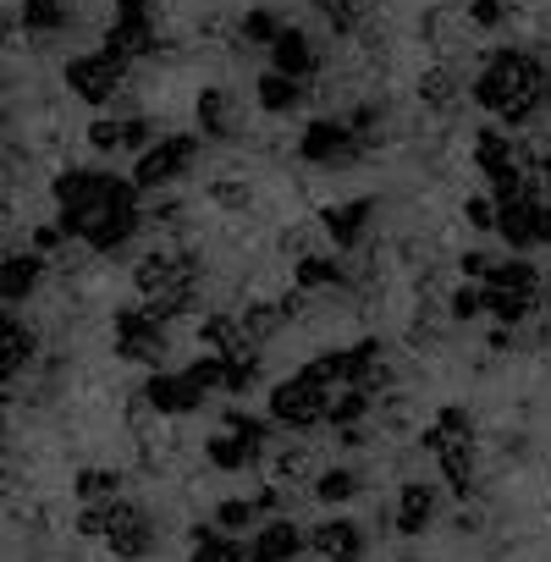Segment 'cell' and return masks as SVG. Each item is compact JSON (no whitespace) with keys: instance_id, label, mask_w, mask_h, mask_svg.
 Returning <instances> with one entry per match:
<instances>
[{"instance_id":"cell-15","label":"cell","mask_w":551,"mask_h":562,"mask_svg":"<svg viewBox=\"0 0 551 562\" xmlns=\"http://www.w3.org/2000/svg\"><path fill=\"white\" fill-rule=\"evenodd\" d=\"M535 310H540V293H518V288H502V281H485V315L496 326H529Z\"/></svg>"},{"instance_id":"cell-26","label":"cell","mask_w":551,"mask_h":562,"mask_svg":"<svg viewBox=\"0 0 551 562\" xmlns=\"http://www.w3.org/2000/svg\"><path fill=\"white\" fill-rule=\"evenodd\" d=\"M210 204L215 210H254V182L221 177V182H210Z\"/></svg>"},{"instance_id":"cell-14","label":"cell","mask_w":551,"mask_h":562,"mask_svg":"<svg viewBox=\"0 0 551 562\" xmlns=\"http://www.w3.org/2000/svg\"><path fill=\"white\" fill-rule=\"evenodd\" d=\"M463 89H474V83H463V72L447 67V61H436V67L419 72V105H425V111H452V105H463Z\"/></svg>"},{"instance_id":"cell-4","label":"cell","mask_w":551,"mask_h":562,"mask_svg":"<svg viewBox=\"0 0 551 562\" xmlns=\"http://www.w3.org/2000/svg\"><path fill=\"white\" fill-rule=\"evenodd\" d=\"M111 348L133 364H155L166 353V315L144 299V304H127L111 315Z\"/></svg>"},{"instance_id":"cell-20","label":"cell","mask_w":551,"mask_h":562,"mask_svg":"<svg viewBox=\"0 0 551 562\" xmlns=\"http://www.w3.org/2000/svg\"><path fill=\"white\" fill-rule=\"evenodd\" d=\"M310 12L337 34V40H348V34H364V7L359 0H310Z\"/></svg>"},{"instance_id":"cell-9","label":"cell","mask_w":551,"mask_h":562,"mask_svg":"<svg viewBox=\"0 0 551 562\" xmlns=\"http://www.w3.org/2000/svg\"><path fill=\"white\" fill-rule=\"evenodd\" d=\"M105 45H111L116 56H127V61H149V56H160L155 18H144V12H116L111 29H105Z\"/></svg>"},{"instance_id":"cell-2","label":"cell","mask_w":551,"mask_h":562,"mask_svg":"<svg viewBox=\"0 0 551 562\" xmlns=\"http://www.w3.org/2000/svg\"><path fill=\"white\" fill-rule=\"evenodd\" d=\"M199 138H204V133H166V138H155L144 155H133V182H138V193H166V188L188 182L193 166H199V155H204Z\"/></svg>"},{"instance_id":"cell-28","label":"cell","mask_w":551,"mask_h":562,"mask_svg":"<svg viewBox=\"0 0 551 562\" xmlns=\"http://www.w3.org/2000/svg\"><path fill=\"white\" fill-rule=\"evenodd\" d=\"M40 348V331L29 326V321H7V359H12V370H18V359H29Z\"/></svg>"},{"instance_id":"cell-31","label":"cell","mask_w":551,"mask_h":562,"mask_svg":"<svg viewBox=\"0 0 551 562\" xmlns=\"http://www.w3.org/2000/svg\"><path fill=\"white\" fill-rule=\"evenodd\" d=\"M188 375H193L199 386H221V381H226V359H221V353H204V359L188 364Z\"/></svg>"},{"instance_id":"cell-16","label":"cell","mask_w":551,"mask_h":562,"mask_svg":"<svg viewBox=\"0 0 551 562\" xmlns=\"http://www.w3.org/2000/svg\"><path fill=\"white\" fill-rule=\"evenodd\" d=\"M293 288H299V293L348 288V265H342L337 254H304V259H293Z\"/></svg>"},{"instance_id":"cell-12","label":"cell","mask_w":551,"mask_h":562,"mask_svg":"<svg viewBox=\"0 0 551 562\" xmlns=\"http://www.w3.org/2000/svg\"><path fill=\"white\" fill-rule=\"evenodd\" d=\"M45 288V254H7V270H0V293L7 304H29L34 293Z\"/></svg>"},{"instance_id":"cell-22","label":"cell","mask_w":551,"mask_h":562,"mask_svg":"<svg viewBox=\"0 0 551 562\" xmlns=\"http://www.w3.org/2000/svg\"><path fill=\"white\" fill-rule=\"evenodd\" d=\"M485 315V281H458V288L447 293V321L452 326H469Z\"/></svg>"},{"instance_id":"cell-23","label":"cell","mask_w":551,"mask_h":562,"mask_svg":"<svg viewBox=\"0 0 551 562\" xmlns=\"http://www.w3.org/2000/svg\"><path fill=\"white\" fill-rule=\"evenodd\" d=\"M469 29L474 34H502L513 23V0H469Z\"/></svg>"},{"instance_id":"cell-8","label":"cell","mask_w":551,"mask_h":562,"mask_svg":"<svg viewBox=\"0 0 551 562\" xmlns=\"http://www.w3.org/2000/svg\"><path fill=\"white\" fill-rule=\"evenodd\" d=\"M254 105H259L265 116H299V111L310 105V78H293V72H282V67H270V72H259V83H254Z\"/></svg>"},{"instance_id":"cell-6","label":"cell","mask_w":551,"mask_h":562,"mask_svg":"<svg viewBox=\"0 0 551 562\" xmlns=\"http://www.w3.org/2000/svg\"><path fill=\"white\" fill-rule=\"evenodd\" d=\"M193 127H199L210 144L243 138V100H237L232 89H199V100H193Z\"/></svg>"},{"instance_id":"cell-29","label":"cell","mask_w":551,"mask_h":562,"mask_svg":"<svg viewBox=\"0 0 551 562\" xmlns=\"http://www.w3.org/2000/svg\"><path fill=\"white\" fill-rule=\"evenodd\" d=\"M458 270H463V281H491V270H496V254H485V248H463Z\"/></svg>"},{"instance_id":"cell-1","label":"cell","mask_w":551,"mask_h":562,"mask_svg":"<svg viewBox=\"0 0 551 562\" xmlns=\"http://www.w3.org/2000/svg\"><path fill=\"white\" fill-rule=\"evenodd\" d=\"M127 72H133V61H127V56H116L111 45H100V50H89V56H67L61 83H67V94H72V100L111 111V105L122 100Z\"/></svg>"},{"instance_id":"cell-27","label":"cell","mask_w":551,"mask_h":562,"mask_svg":"<svg viewBox=\"0 0 551 562\" xmlns=\"http://www.w3.org/2000/svg\"><path fill=\"white\" fill-rule=\"evenodd\" d=\"M496 215H502L496 193H491V199H485V193H469V199H463V221H469L474 232H496Z\"/></svg>"},{"instance_id":"cell-30","label":"cell","mask_w":551,"mask_h":562,"mask_svg":"<svg viewBox=\"0 0 551 562\" xmlns=\"http://www.w3.org/2000/svg\"><path fill=\"white\" fill-rule=\"evenodd\" d=\"M315 232H321V226H288L276 248H282V254H293V259H304V254H315Z\"/></svg>"},{"instance_id":"cell-19","label":"cell","mask_w":551,"mask_h":562,"mask_svg":"<svg viewBox=\"0 0 551 562\" xmlns=\"http://www.w3.org/2000/svg\"><path fill=\"white\" fill-rule=\"evenodd\" d=\"M144 392H149V403H155V408H171V414H177V408H193L204 386H199L193 375H166V370H160V375H149V386H144Z\"/></svg>"},{"instance_id":"cell-18","label":"cell","mask_w":551,"mask_h":562,"mask_svg":"<svg viewBox=\"0 0 551 562\" xmlns=\"http://www.w3.org/2000/svg\"><path fill=\"white\" fill-rule=\"evenodd\" d=\"M288 34V18L276 12V7H248L243 18H237V40L243 45H259V50H270L276 40Z\"/></svg>"},{"instance_id":"cell-25","label":"cell","mask_w":551,"mask_h":562,"mask_svg":"<svg viewBox=\"0 0 551 562\" xmlns=\"http://www.w3.org/2000/svg\"><path fill=\"white\" fill-rule=\"evenodd\" d=\"M458 29H463V18H458V12H447V7H436V12H425V18H419V40H425L430 50H447V45L458 40Z\"/></svg>"},{"instance_id":"cell-10","label":"cell","mask_w":551,"mask_h":562,"mask_svg":"<svg viewBox=\"0 0 551 562\" xmlns=\"http://www.w3.org/2000/svg\"><path fill=\"white\" fill-rule=\"evenodd\" d=\"M474 166L491 177V188H496V182L524 177V155H518V144H513V133H507V127H485V133L474 138Z\"/></svg>"},{"instance_id":"cell-11","label":"cell","mask_w":551,"mask_h":562,"mask_svg":"<svg viewBox=\"0 0 551 562\" xmlns=\"http://www.w3.org/2000/svg\"><path fill=\"white\" fill-rule=\"evenodd\" d=\"M265 56H270V67H282V72H293V78H315V72L326 67L315 34H310V29H293V23H288V34L276 40Z\"/></svg>"},{"instance_id":"cell-21","label":"cell","mask_w":551,"mask_h":562,"mask_svg":"<svg viewBox=\"0 0 551 562\" xmlns=\"http://www.w3.org/2000/svg\"><path fill=\"white\" fill-rule=\"evenodd\" d=\"M18 18H23L29 34H61L72 23V7H67V0H23Z\"/></svg>"},{"instance_id":"cell-5","label":"cell","mask_w":551,"mask_h":562,"mask_svg":"<svg viewBox=\"0 0 551 562\" xmlns=\"http://www.w3.org/2000/svg\"><path fill=\"white\" fill-rule=\"evenodd\" d=\"M496 204H502L496 237H502L513 254H524V248H535V243H551V210L535 199V188H524V193H513V199H496Z\"/></svg>"},{"instance_id":"cell-3","label":"cell","mask_w":551,"mask_h":562,"mask_svg":"<svg viewBox=\"0 0 551 562\" xmlns=\"http://www.w3.org/2000/svg\"><path fill=\"white\" fill-rule=\"evenodd\" d=\"M364 138H359V127L348 122V116H315L304 133H299V155L315 166V171H348V166H359L364 160Z\"/></svg>"},{"instance_id":"cell-32","label":"cell","mask_w":551,"mask_h":562,"mask_svg":"<svg viewBox=\"0 0 551 562\" xmlns=\"http://www.w3.org/2000/svg\"><path fill=\"white\" fill-rule=\"evenodd\" d=\"M116 12H144V18H155V0H116Z\"/></svg>"},{"instance_id":"cell-13","label":"cell","mask_w":551,"mask_h":562,"mask_svg":"<svg viewBox=\"0 0 551 562\" xmlns=\"http://www.w3.org/2000/svg\"><path fill=\"white\" fill-rule=\"evenodd\" d=\"M321 370H310V375H299V381H288V386H276V414L282 419H315L321 408H326V397H321Z\"/></svg>"},{"instance_id":"cell-24","label":"cell","mask_w":551,"mask_h":562,"mask_svg":"<svg viewBox=\"0 0 551 562\" xmlns=\"http://www.w3.org/2000/svg\"><path fill=\"white\" fill-rule=\"evenodd\" d=\"M491 281H502V288H518V293H540V270L529 265V259H518V254H507V259H496V270H491Z\"/></svg>"},{"instance_id":"cell-17","label":"cell","mask_w":551,"mask_h":562,"mask_svg":"<svg viewBox=\"0 0 551 562\" xmlns=\"http://www.w3.org/2000/svg\"><path fill=\"white\" fill-rule=\"evenodd\" d=\"M83 138H89V149L105 155V160H111V155H133V116H122V111H100V116L89 122Z\"/></svg>"},{"instance_id":"cell-7","label":"cell","mask_w":551,"mask_h":562,"mask_svg":"<svg viewBox=\"0 0 551 562\" xmlns=\"http://www.w3.org/2000/svg\"><path fill=\"white\" fill-rule=\"evenodd\" d=\"M375 221V199H342L321 210V237H331V248H359L370 237Z\"/></svg>"},{"instance_id":"cell-33","label":"cell","mask_w":551,"mask_h":562,"mask_svg":"<svg viewBox=\"0 0 551 562\" xmlns=\"http://www.w3.org/2000/svg\"><path fill=\"white\" fill-rule=\"evenodd\" d=\"M540 177H546V188H551V155H546V160H540Z\"/></svg>"}]
</instances>
